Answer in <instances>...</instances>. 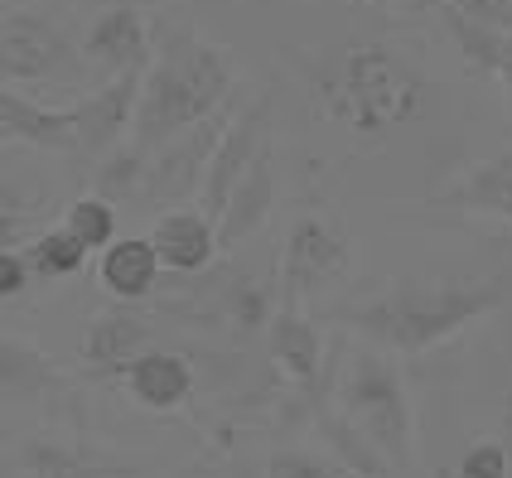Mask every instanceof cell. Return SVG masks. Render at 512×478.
<instances>
[{"instance_id": "cell-3", "label": "cell", "mask_w": 512, "mask_h": 478, "mask_svg": "<svg viewBox=\"0 0 512 478\" xmlns=\"http://www.w3.org/2000/svg\"><path fill=\"white\" fill-rule=\"evenodd\" d=\"M508 295V285L498 281H411L387 290L382 300L343 310V324H353L358 334H368L382 348L397 353H426L440 338L459 334L464 324L484 319L488 310H498Z\"/></svg>"}, {"instance_id": "cell-16", "label": "cell", "mask_w": 512, "mask_h": 478, "mask_svg": "<svg viewBox=\"0 0 512 478\" xmlns=\"http://www.w3.org/2000/svg\"><path fill=\"white\" fill-rule=\"evenodd\" d=\"M271 358L281 367L290 382H300V387H314V377H319V363H324V338L314 329L305 314L295 310V305H285V310L271 314Z\"/></svg>"}, {"instance_id": "cell-24", "label": "cell", "mask_w": 512, "mask_h": 478, "mask_svg": "<svg viewBox=\"0 0 512 478\" xmlns=\"http://www.w3.org/2000/svg\"><path fill=\"white\" fill-rule=\"evenodd\" d=\"M141 174H145V155L141 150H112V155H102V165H97V198H131L141 194Z\"/></svg>"}, {"instance_id": "cell-21", "label": "cell", "mask_w": 512, "mask_h": 478, "mask_svg": "<svg viewBox=\"0 0 512 478\" xmlns=\"http://www.w3.org/2000/svg\"><path fill=\"white\" fill-rule=\"evenodd\" d=\"M440 203L445 208H488V213L512 218V155H493L464 184H455L450 194H440Z\"/></svg>"}, {"instance_id": "cell-17", "label": "cell", "mask_w": 512, "mask_h": 478, "mask_svg": "<svg viewBox=\"0 0 512 478\" xmlns=\"http://www.w3.org/2000/svg\"><path fill=\"white\" fill-rule=\"evenodd\" d=\"M160 256H155V247H150V237H116V242H107L102 247V266H97V276H102V285L112 290L116 300H145L150 290H155V281H160Z\"/></svg>"}, {"instance_id": "cell-4", "label": "cell", "mask_w": 512, "mask_h": 478, "mask_svg": "<svg viewBox=\"0 0 512 478\" xmlns=\"http://www.w3.org/2000/svg\"><path fill=\"white\" fill-rule=\"evenodd\" d=\"M339 406L343 425L353 435H363L368 450L406 469V459H411V406H406V387H401L397 367L377 353H358L339 382Z\"/></svg>"}, {"instance_id": "cell-29", "label": "cell", "mask_w": 512, "mask_h": 478, "mask_svg": "<svg viewBox=\"0 0 512 478\" xmlns=\"http://www.w3.org/2000/svg\"><path fill=\"white\" fill-rule=\"evenodd\" d=\"M29 281H34V271H29L25 252H20V247L0 252V300H15V295H25Z\"/></svg>"}, {"instance_id": "cell-12", "label": "cell", "mask_w": 512, "mask_h": 478, "mask_svg": "<svg viewBox=\"0 0 512 478\" xmlns=\"http://www.w3.org/2000/svg\"><path fill=\"white\" fill-rule=\"evenodd\" d=\"M150 338H155V329H150V319L141 310H107L83 329V363L92 372H102V377H112L136 353L150 348Z\"/></svg>"}, {"instance_id": "cell-28", "label": "cell", "mask_w": 512, "mask_h": 478, "mask_svg": "<svg viewBox=\"0 0 512 478\" xmlns=\"http://www.w3.org/2000/svg\"><path fill=\"white\" fill-rule=\"evenodd\" d=\"M455 478H512L503 440H484V445L464 450V459L455 464Z\"/></svg>"}, {"instance_id": "cell-14", "label": "cell", "mask_w": 512, "mask_h": 478, "mask_svg": "<svg viewBox=\"0 0 512 478\" xmlns=\"http://www.w3.org/2000/svg\"><path fill=\"white\" fill-rule=\"evenodd\" d=\"M150 247L160 256V266H170V271H203L218 256V237L199 208H170V213H160V223L150 232Z\"/></svg>"}, {"instance_id": "cell-13", "label": "cell", "mask_w": 512, "mask_h": 478, "mask_svg": "<svg viewBox=\"0 0 512 478\" xmlns=\"http://www.w3.org/2000/svg\"><path fill=\"white\" fill-rule=\"evenodd\" d=\"M121 382L150 411H174V406H184L194 396V367L184 363L179 353L145 348V353H136L131 363L121 367Z\"/></svg>"}, {"instance_id": "cell-2", "label": "cell", "mask_w": 512, "mask_h": 478, "mask_svg": "<svg viewBox=\"0 0 512 478\" xmlns=\"http://www.w3.org/2000/svg\"><path fill=\"white\" fill-rule=\"evenodd\" d=\"M324 112L358 136H387L406 126L426 102V73L392 44H348L334 68L310 78Z\"/></svg>"}, {"instance_id": "cell-27", "label": "cell", "mask_w": 512, "mask_h": 478, "mask_svg": "<svg viewBox=\"0 0 512 478\" xmlns=\"http://www.w3.org/2000/svg\"><path fill=\"white\" fill-rule=\"evenodd\" d=\"M223 310L232 314V324H237L242 334H252L256 324H266V310H271V300H266V285L237 281V285H232V295H228V305H223Z\"/></svg>"}, {"instance_id": "cell-23", "label": "cell", "mask_w": 512, "mask_h": 478, "mask_svg": "<svg viewBox=\"0 0 512 478\" xmlns=\"http://www.w3.org/2000/svg\"><path fill=\"white\" fill-rule=\"evenodd\" d=\"M63 227L83 242L87 252H102L107 242H116V203H107V198H97V194H83L68 208Z\"/></svg>"}, {"instance_id": "cell-10", "label": "cell", "mask_w": 512, "mask_h": 478, "mask_svg": "<svg viewBox=\"0 0 512 478\" xmlns=\"http://www.w3.org/2000/svg\"><path fill=\"white\" fill-rule=\"evenodd\" d=\"M83 49V63L87 68H97V73H121V68H145L150 63V20H145V10L136 5H116L107 15H97L92 29H87V39L78 44Z\"/></svg>"}, {"instance_id": "cell-18", "label": "cell", "mask_w": 512, "mask_h": 478, "mask_svg": "<svg viewBox=\"0 0 512 478\" xmlns=\"http://www.w3.org/2000/svg\"><path fill=\"white\" fill-rule=\"evenodd\" d=\"M63 387V372L49 353H39L25 338H0V396L10 401H44Z\"/></svg>"}, {"instance_id": "cell-11", "label": "cell", "mask_w": 512, "mask_h": 478, "mask_svg": "<svg viewBox=\"0 0 512 478\" xmlns=\"http://www.w3.org/2000/svg\"><path fill=\"white\" fill-rule=\"evenodd\" d=\"M271 203H276V165H271V150H261V155L252 160V169L237 179V189L228 194L223 213L213 218V237H218V247H237V242H247L256 227L266 223Z\"/></svg>"}, {"instance_id": "cell-9", "label": "cell", "mask_w": 512, "mask_h": 478, "mask_svg": "<svg viewBox=\"0 0 512 478\" xmlns=\"http://www.w3.org/2000/svg\"><path fill=\"white\" fill-rule=\"evenodd\" d=\"M145 68H121L102 87H92L83 102L68 107V131H73V155H107L126 131L136 112V92H141Z\"/></svg>"}, {"instance_id": "cell-30", "label": "cell", "mask_w": 512, "mask_h": 478, "mask_svg": "<svg viewBox=\"0 0 512 478\" xmlns=\"http://www.w3.org/2000/svg\"><path fill=\"white\" fill-rule=\"evenodd\" d=\"M445 5H455L459 15L484 20L493 29H512V0H445Z\"/></svg>"}, {"instance_id": "cell-15", "label": "cell", "mask_w": 512, "mask_h": 478, "mask_svg": "<svg viewBox=\"0 0 512 478\" xmlns=\"http://www.w3.org/2000/svg\"><path fill=\"white\" fill-rule=\"evenodd\" d=\"M0 121L10 126L15 145H34V150H58L73 155V131H68V107L54 112L44 102H34L29 92L0 83Z\"/></svg>"}, {"instance_id": "cell-22", "label": "cell", "mask_w": 512, "mask_h": 478, "mask_svg": "<svg viewBox=\"0 0 512 478\" xmlns=\"http://www.w3.org/2000/svg\"><path fill=\"white\" fill-rule=\"evenodd\" d=\"M87 247L68 232V227H49V232H39L34 242H29V271L39 276V281H68V276H78L87 266Z\"/></svg>"}, {"instance_id": "cell-26", "label": "cell", "mask_w": 512, "mask_h": 478, "mask_svg": "<svg viewBox=\"0 0 512 478\" xmlns=\"http://www.w3.org/2000/svg\"><path fill=\"white\" fill-rule=\"evenodd\" d=\"M271 478H368L353 464H334V459H314V454L285 450L271 459Z\"/></svg>"}, {"instance_id": "cell-20", "label": "cell", "mask_w": 512, "mask_h": 478, "mask_svg": "<svg viewBox=\"0 0 512 478\" xmlns=\"http://www.w3.org/2000/svg\"><path fill=\"white\" fill-rule=\"evenodd\" d=\"M49 213V189L29 174H10L0 169V252L20 247L34 227Z\"/></svg>"}, {"instance_id": "cell-7", "label": "cell", "mask_w": 512, "mask_h": 478, "mask_svg": "<svg viewBox=\"0 0 512 478\" xmlns=\"http://www.w3.org/2000/svg\"><path fill=\"white\" fill-rule=\"evenodd\" d=\"M228 126V112L218 107L213 116H203L199 126H189L184 136H174L170 145H160L150 160H145L141 174V198L145 203H179V198H199L203 169H208V155Z\"/></svg>"}, {"instance_id": "cell-32", "label": "cell", "mask_w": 512, "mask_h": 478, "mask_svg": "<svg viewBox=\"0 0 512 478\" xmlns=\"http://www.w3.org/2000/svg\"><path fill=\"white\" fill-rule=\"evenodd\" d=\"M0 145H15V136H10V126L0 121Z\"/></svg>"}, {"instance_id": "cell-31", "label": "cell", "mask_w": 512, "mask_h": 478, "mask_svg": "<svg viewBox=\"0 0 512 478\" xmlns=\"http://www.w3.org/2000/svg\"><path fill=\"white\" fill-rule=\"evenodd\" d=\"M503 450H508V474H512V396L503 406Z\"/></svg>"}, {"instance_id": "cell-8", "label": "cell", "mask_w": 512, "mask_h": 478, "mask_svg": "<svg viewBox=\"0 0 512 478\" xmlns=\"http://www.w3.org/2000/svg\"><path fill=\"white\" fill-rule=\"evenodd\" d=\"M266 131H271V97H256L252 107H242L237 116H228L223 136L208 155V169H203V184H199V203H203V218L213 223L223 213L228 194L237 189V179L252 169V160L266 150Z\"/></svg>"}, {"instance_id": "cell-19", "label": "cell", "mask_w": 512, "mask_h": 478, "mask_svg": "<svg viewBox=\"0 0 512 478\" xmlns=\"http://www.w3.org/2000/svg\"><path fill=\"white\" fill-rule=\"evenodd\" d=\"M440 20L450 25V34H455V44L464 49V58H469L474 68L493 73L512 97V29H493V25H484V20H469V15H459L455 5H440Z\"/></svg>"}, {"instance_id": "cell-6", "label": "cell", "mask_w": 512, "mask_h": 478, "mask_svg": "<svg viewBox=\"0 0 512 478\" xmlns=\"http://www.w3.org/2000/svg\"><path fill=\"white\" fill-rule=\"evenodd\" d=\"M348 271V232L339 218L324 213H305L285 232V305H295L300 295H314L324 285H334Z\"/></svg>"}, {"instance_id": "cell-5", "label": "cell", "mask_w": 512, "mask_h": 478, "mask_svg": "<svg viewBox=\"0 0 512 478\" xmlns=\"http://www.w3.org/2000/svg\"><path fill=\"white\" fill-rule=\"evenodd\" d=\"M83 73V49L44 10L0 15V83L5 87H20L34 97V92H49V87L83 83Z\"/></svg>"}, {"instance_id": "cell-1", "label": "cell", "mask_w": 512, "mask_h": 478, "mask_svg": "<svg viewBox=\"0 0 512 478\" xmlns=\"http://www.w3.org/2000/svg\"><path fill=\"white\" fill-rule=\"evenodd\" d=\"M232 78L237 73H232L228 49H218L213 39L184 25L165 29L141 73L136 112H131V150H141L150 160L160 145L199 126L203 116H213L228 102Z\"/></svg>"}, {"instance_id": "cell-25", "label": "cell", "mask_w": 512, "mask_h": 478, "mask_svg": "<svg viewBox=\"0 0 512 478\" xmlns=\"http://www.w3.org/2000/svg\"><path fill=\"white\" fill-rule=\"evenodd\" d=\"M29 469L44 478H121L126 469H116V464H97V459H83V454H68V450H49V445H34L25 454Z\"/></svg>"}]
</instances>
